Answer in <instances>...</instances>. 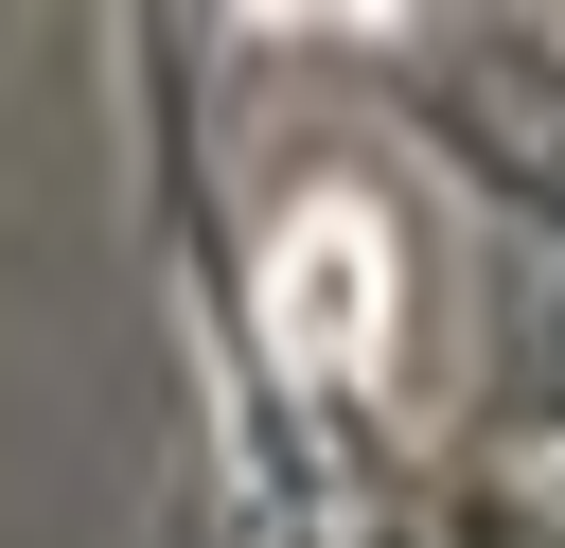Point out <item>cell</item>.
<instances>
[{
  "label": "cell",
  "mask_w": 565,
  "mask_h": 548,
  "mask_svg": "<svg viewBox=\"0 0 565 548\" xmlns=\"http://www.w3.org/2000/svg\"><path fill=\"white\" fill-rule=\"evenodd\" d=\"M388 301H406L388 212H371V194H300L282 247H265V336H282L318 389H353V371H388Z\"/></svg>",
  "instance_id": "cell-1"
}]
</instances>
